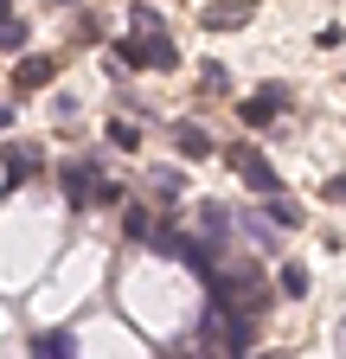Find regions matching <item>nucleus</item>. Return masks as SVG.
I'll return each instance as SVG.
<instances>
[{
	"label": "nucleus",
	"instance_id": "nucleus-1",
	"mask_svg": "<svg viewBox=\"0 0 346 359\" xmlns=\"http://www.w3.org/2000/svg\"><path fill=\"white\" fill-rule=\"evenodd\" d=\"M109 58L141 65V71H173V65H180V45H173L167 32H135V39H116V45H109Z\"/></svg>",
	"mask_w": 346,
	"mask_h": 359
},
{
	"label": "nucleus",
	"instance_id": "nucleus-2",
	"mask_svg": "<svg viewBox=\"0 0 346 359\" xmlns=\"http://www.w3.org/2000/svg\"><path fill=\"white\" fill-rule=\"evenodd\" d=\"M282 103H289V83H263V90H250L244 97V122H270V116H282Z\"/></svg>",
	"mask_w": 346,
	"mask_h": 359
},
{
	"label": "nucleus",
	"instance_id": "nucleus-3",
	"mask_svg": "<svg viewBox=\"0 0 346 359\" xmlns=\"http://www.w3.org/2000/svg\"><path fill=\"white\" fill-rule=\"evenodd\" d=\"M231 161H237V173L250 180V187H256V193H276V187H282V180H276V167H270L263 154H256V148H237Z\"/></svg>",
	"mask_w": 346,
	"mask_h": 359
},
{
	"label": "nucleus",
	"instance_id": "nucleus-4",
	"mask_svg": "<svg viewBox=\"0 0 346 359\" xmlns=\"http://www.w3.org/2000/svg\"><path fill=\"white\" fill-rule=\"evenodd\" d=\"M173 148H180L186 161H205V154H212V135L193 128V122H173Z\"/></svg>",
	"mask_w": 346,
	"mask_h": 359
},
{
	"label": "nucleus",
	"instance_id": "nucleus-5",
	"mask_svg": "<svg viewBox=\"0 0 346 359\" xmlns=\"http://www.w3.org/2000/svg\"><path fill=\"white\" fill-rule=\"evenodd\" d=\"M52 71H58L52 58H20V71H13V83H20V90H46V83H52Z\"/></svg>",
	"mask_w": 346,
	"mask_h": 359
},
{
	"label": "nucleus",
	"instance_id": "nucleus-6",
	"mask_svg": "<svg viewBox=\"0 0 346 359\" xmlns=\"http://www.w3.org/2000/svg\"><path fill=\"white\" fill-rule=\"evenodd\" d=\"M231 224H237V218H231L225 205H199V231H205V238H231Z\"/></svg>",
	"mask_w": 346,
	"mask_h": 359
},
{
	"label": "nucleus",
	"instance_id": "nucleus-7",
	"mask_svg": "<svg viewBox=\"0 0 346 359\" xmlns=\"http://www.w3.org/2000/svg\"><path fill=\"white\" fill-rule=\"evenodd\" d=\"M32 161H39L32 148H0V167H7V180H13V187H20L26 173H32Z\"/></svg>",
	"mask_w": 346,
	"mask_h": 359
},
{
	"label": "nucleus",
	"instance_id": "nucleus-8",
	"mask_svg": "<svg viewBox=\"0 0 346 359\" xmlns=\"http://www.w3.org/2000/svg\"><path fill=\"white\" fill-rule=\"evenodd\" d=\"M205 26H219V32H237V26H250V7H205Z\"/></svg>",
	"mask_w": 346,
	"mask_h": 359
},
{
	"label": "nucleus",
	"instance_id": "nucleus-9",
	"mask_svg": "<svg viewBox=\"0 0 346 359\" xmlns=\"http://www.w3.org/2000/svg\"><path fill=\"white\" fill-rule=\"evenodd\" d=\"M270 218H276V231H295V224L308 218V212H301L295 199H282V193H276V199H270Z\"/></svg>",
	"mask_w": 346,
	"mask_h": 359
},
{
	"label": "nucleus",
	"instance_id": "nucleus-10",
	"mask_svg": "<svg viewBox=\"0 0 346 359\" xmlns=\"http://www.w3.org/2000/svg\"><path fill=\"white\" fill-rule=\"evenodd\" d=\"M39 359H77V340L71 334H39Z\"/></svg>",
	"mask_w": 346,
	"mask_h": 359
},
{
	"label": "nucleus",
	"instance_id": "nucleus-11",
	"mask_svg": "<svg viewBox=\"0 0 346 359\" xmlns=\"http://www.w3.org/2000/svg\"><path fill=\"white\" fill-rule=\"evenodd\" d=\"M276 289H282L289 302H301V295H308V269H301V263H289L282 276H276Z\"/></svg>",
	"mask_w": 346,
	"mask_h": 359
},
{
	"label": "nucleus",
	"instance_id": "nucleus-12",
	"mask_svg": "<svg viewBox=\"0 0 346 359\" xmlns=\"http://www.w3.org/2000/svg\"><path fill=\"white\" fill-rule=\"evenodd\" d=\"M109 142H116V148H135L141 128H135V122H109Z\"/></svg>",
	"mask_w": 346,
	"mask_h": 359
},
{
	"label": "nucleus",
	"instance_id": "nucleus-13",
	"mask_svg": "<svg viewBox=\"0 0 346 359\" xmlns=\"http://www.w3.org/2000/svg\"><path fill=\"white\" fill-rule=\"evenodd\" d=\"M7 45H26V20H0V52Z\"/></svg>",
	"mask_w": 346,
	"mask_h": 359
},
{
	"label": "nucleus",
	"instance_id": "nucleus-14",
	"mask_svg": "<svg viewBox=\"0 0 346 359\" xmlns=\"http://www.w3.org/2000/svg\"><path fill=\"white\" fill-rule=\"evenodd\" d=\"M128 13H135V32H160V13L154 7H128Z\"/></svg>",
	"mask_w": 346,
	"mask_h": 359
},
{
	"label": "nucleus",
	"instance_id": "nucleus-15",
	"mask_svg": "<svg viewBox=\"0 0 346 359\" xmlns=\"http://www.w3.org/2000/svg\"><path fill=\"white\" fill-rule=\"evenodd\" d=\"M327 199H340V205H346V173H340V180H327Z\"/></svg>",
	"mask_w": 346,
	"mask_h": 359
},
{
	"label": "nucleus",
	"instance_id": "nucleus-16",
	"mask_svg": "<svg viewBox=\"0 0 346 359\" xmlns=\"http://www.w3.org/2000/svg\"><path fill=\"white\" fill-rule=\"evenodd\" d=\"M0 128H13V109H0Z\"/></svg>",
	"mask_w": 346,
	"mask_h": 359
},
{
	"label": "nucleus",
	"instance_id": "nucleus-17",
	"mask_svg": "<svg viewBox=\"0 0 346 359\" xmlns=\"http://www.w3.org/2000/svg\"><path fill=\"white\" fill-rule=\"evenodd\" d=\"M52 7H77V0H52Z\"/></svg>",
	"mask_w": 346,
	"mask_h": 359
},
{
	"label": "nucleus",
	"instance_id": "nucleus-18",
	"mask_svg": "<svg viewBox=\"0 0 346 359\" xmlns=\"http://www.w3.org/2000/svg\"><path fill=\"white\" fill-rule=\"evenodd\" d=\"M0 20H7V0H0Z\"/></svg>",
	"mask_w": 346,
	"mask_h": 359
}]
</instances>
